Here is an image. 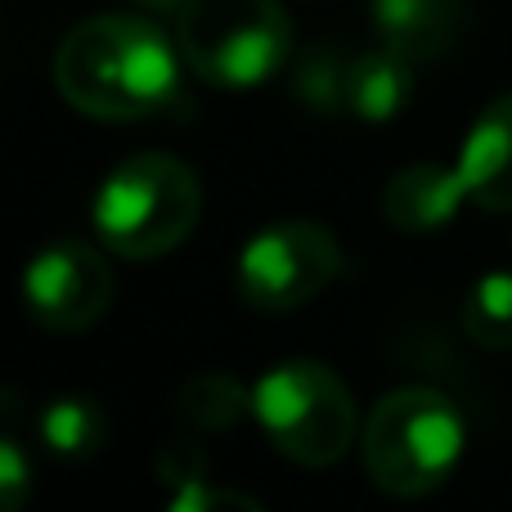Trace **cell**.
<instances>
[{
	"label": "cell",
	"mask_w": 512,
	"mask_h": 512,
	"mask_svg": "<svg viewBox=\"0 0 512 512\" xmlns=\"http://www.w3.org/2000/svg\"><path fill=\"white\" fill-rule=\"evenodd\" d=\"M180 45L153 18L95 14L54 50V86L99 122H144L180 104Z\"/></svg>",
	"instance_id": "6da1fadb"
},
{
	"label": "cell",
	"mask_w": 512,
	"mask_h": 512,
	"mask_svg": "<svg viewBox=\"0 0 512 512\" xmlns=\"http://www.w3.org/2000/svg\"><path fill=\"white\" fill-rule=\"evenodd\" d=\"M364 468L391 499H423L459 472L468 454V423L436 387H396L364 418Z\"/></svg>",
	"instance_id": "7a4b0ae2"
},
{
	"label": "cell",
	"mask_w": 512,
	"mask_h": 512,
	"mask_svg": "<svg viewBox=\"0 0 512 512\" xmlns=\"http://www.w3.org/2000/svg\"><path fill=\"white\" fill-rule=\"evenodd\" d=\"M203 216V185L194 167L171 153H135L104 176L90 207L99 243L126 261L176 252Z\"/></svg>",
	"instance_id": "3957f363"
},
{
	"label": "cell",
	"mask_w": 512,
	"mask_h": 512,
	"mask_svg": "<svg viewBox=\"0 0 512 512\" xmlns=\"http://www.w3.org/2000/svg\"><path fill=\"white\" fill-rule=\"evenodd\" d=\"M176 45L198 81L216 90H256L288 63L292 23L279 0H185Z\"/></svg>",
	"instance_id": "277c9868"
},
{
	"label": "cell",
	"mask_w": 512,
	"mask_h": 512,
	"mask_svg": "<svg viewBox=\"0 0 512 512\" xmlns=\"http://www.w3.org/2000/svg\"><path fill=\"white\" fill-rule=\"evenodd\" d=\"M252 418L274 454L301 468H328L355 441V400L319 360H283L252 382Z\"/></svg>",
	"instance_id": "5b68a950"
},
{
	"label": "cell",
	"mask_w": 512,
	"mask_h": 512,
	"mask_svg": "<svg viewBox=\"0 0 512 512\" xmlns=\"http://www.w3.org/2000/svg\"><path fill=\"white\" fill-rule=\"evenodd\" d=\"M342 270V248L319 221H270L239 248L234 283L248 306L265 315L301 310Z\"/></svg>",
	"instance_id": "8992f818"
},
{
	"label": "cell",
	"mask_w": 512,
	"mask_h": 512,
	"mask_svg": "<svg viewBox=\"0 0 512 512\" xmlns=\"http://www.w3.org/2000/svg\"><path fill=\"white\" fill-rule=\"evenodd\" d=\"M23 306L50 333H86L113 306V265L81 239L50 243L23 270Z\"/></svg>",
	"instance_id": "52a82bcc"
},
{
	"label": "cell",
	"mask_w": 512,
	"mask_h": 512,
	"mask_svg": "<svg viewBox=\"0 0 512 512\" xmlns=\"http://www.w3.org/2000/svg\"><path fill=\"white\" fill-rule=\"evenodd\" d=\"M459 171L468 203L481 212H512V95L490 99L459 144Z\"/></svg>",
	"instance_id": "ba28073f"
},
{
	"label": "cell",
	"mask_w": 512,
	"mask_h": 512,
	"mask_svg": "<svg viewBox=\"0 0 512 512\" xmlns=\"http://www.w3.org/2000/svg\"><path fill=\"white\" fill-rule=\"evenodd\" d=\"M468 203L459 171L454 167H432V162H414V167L396 171L382 194V216L396 225L400 234H436L459 216Z\"/></svg>",
	"instance_id": "9c48e42d"
},
{
	"label": "cell",
	"mask_w": 512,
	"mask_h": 512,
	"mask_svg": "<svg viewBox=\"0 0 512 512\" xmlns=\"http://www.w3.org/2000/svg\"><path fill=\"white\" fill-rule=\"evenodd\" d=\"M414 99V59L400 54L396 45H378L351 59L342 72V108L369 126H387Z\"/></svg>",
	"instance_id": "30bf717a"
},
{
	"label": "cell",
	"mask_w": 512,
	"mask_h": 512,
	"mask_svg": "<svg viewBox=\"0 0 512 512\" xmlns=\"http://www.w3.org/2000/svg\"><path fill=\"white\" fill-rule=\"evenodd\" d=\"M373 27L409 59L441 54L459 32V0H373Z\"/></svg>",
	"instance_id": "8fae6325"
},
{
	"label": "cell",
	"mask_w": 512,
	"mask_h": 512,
	"mask_svg": "<svg viewBox=\"0 0 512 512\" xmlns=\"http://www.w3.org/2000/svg\"><path fill=\"white\" fill-rule=\"evenodd\" d=\"M36 436H41V445L50 454L81 463L104 450L108 414H104V405L90 396H54V400H45L41 414H36Z\"/></svg>",
	"instance_id": "7c38bea8"
},
{
	"label": "cell",
	"mask_w": 512,
	"mask_h": 512,
	"mask_svg": "<svg viewBox=\"0 0 512 512\" xmlns=\"http://www.w3.org/2000/svg\"><path fill=\"white\" fill-rule=\"evenodd\" d=\"M158 477H162V486L171 490V512H221V508L256 512V499L234 495V490H225V486H212L203 454L189 450V445H171V450L162 454Z\"/></svg>",
	"instance_id": "4fadbf2b"
},
{
	"label": "cell",
	"mask_w": 512,
	"mask_h": 512,
	"mask_svg": "<svg viewBox=\"0 0 512 512\" xmlns=\"http://www.w3.org/2000/svg\"><path fill=\"white\" fill-rule=\"evenodd\" d=\"M176 409L185 423L203 427V432H225L243 414H252V387L234 382L230 373H198L180 387Z\"/></svg>",
	"instance_id": "5bb4252c"
},
{
	"label": "cell",
	"mask_w": 512,
	"mask_h": 512,
	"mask_svg": "<svg viewBox=\"0 0 512 512\" xmlns=\"http://www.w3.org/2000/svg\"><path fill=\"white\" fill-rule=\"evenodd\" d=\"M463 333L486 351L512 346V270H490L463 297Z\"/></svg>",
	"instance_id": "9a60e30c"
},
{
	"label": "cell",
	"mask_w": 512,
	"mask_h": 512,
	"mask_svg": "<svg viewBox=\"0 0 512 512\" xmlns=\"http://www.w3.org/2000/svg\"><path fill=\"white\" fill-rule=\"evenodd\" d=\"M32 454H27V445L18 441L14 432H0V508L5 512H18L27 504V495H32Z\"/></svg>",
	"instance_id": "2e32d148"
}]
</instances>
